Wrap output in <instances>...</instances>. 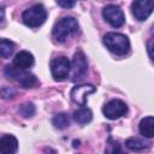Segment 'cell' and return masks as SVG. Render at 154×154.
Segmentation results:
<instances>
[{
    "label": "cell",
    "mask_w": 154,
    "mask_h": 154,
    "mask_svg": "<svg viewBox=\"0 0 154 154\" xmlns=\"http://www.w3.org/2000/svg\"><path fill=\"white\" fill-rule=\"evenodd\" d=\"M150 34H152V35H153V37H154V24L152 25V29H150ZM153 40H154V38H153Z\"/></svg>",
    "instance_id": "obj_23"
},
{
    "label": "cell",
    "mask_w": 154,
    "mask_h": 154,
    "mask_svg": "<svg viewBox=\"0 0 154 154\" xmlns=\"http://www.w3.org/2000/svg\"><path fill=\"white\" fill-rule=\"evenodd\" d=\"M57 4L59 6H61V7H64V8H71V7H73L76 5L75 1H61V0L57 1Z\"/></svg>",
    "instance_id": "obj_22"
},
{
    "label": "cell",
    "mask_w": 154,
    "mask_h": 154,
    "mask_svg": "<svg viewBox=\"0 0 154 154\" xmlns=\"http://www.w3.org/2000/svg\"><path fill=\"white\" fill-rule=\"evenodd\" d=\"M147 52L150 57L152 60H154V40H148L147 41Z\"/></svg>",
    "instance_id": "obj_21"
},
{
    "label": "cell",
    "mask_w": 154,
    "mask_h": 154,
    "mask_svg": "<svg viewBox=\"0 0 154 154\" xmlns=\"http://www.w3.org/2000/svg\"><path fill=\"white\" fill-rule=\"evenodd\" d=\"M18 112L23 118H31L35 114L36 108L32 102H24L18 107Z\"/></svg>",
    "instance_id": "obj_18"
},
{
    "label": "cell",
    "mask_w": 154,
    "mask_h": 154,
    "mask_svg": "<svg viewBox=\"0 0 154 154\" xmlns=\"http://www.w3.org/2000/svg\"><path fill=\"white\" fill-rule=\"evenodd\" d=\"M131 11H132L134 17L137 20L143 22L154 11V1L153 0H136L131 4Z\"/></svg>",
    "instance_id": "obj_10"
},
{
    "label": "cell",
    "mask_w": 154,
    "mask_h": 154,
    "mask_svg": "<svg viewBox=\"0 0 154 154\" xmlns=\"http://www.w3.org/2000/svg\"><path fill=\"white\" fill-rule=\"evenodd\" d=\"M73 119L78 124H88L93 119V113L87 107H81L73 113Z\"/></svg>",
    "instance_id": "obj_15"
},
{
    "label": "cell",
    "mask_w": 154,
    "mask_h": 154,
    "mask_svg": "<svg viewBox=\"0 0 154 154\" xmlns=\"http://www.w3.org/2000/svg\"><path fill=\"white\" fill-rule=\"evenodd\" d=\"M102 16L107 23L114 28H120L125 23V16L123 10L117 5H107L102 10Z\"/></svg>",
    "instance_id": "obj_7"
},
{
    "label": "cell",
    "mask_w": 154,
    "mask_h": 154,
    "mask_svg": "<svg viewBox=\"0 0 154 154\" xmlns=\"http://www.w3.org/2000/svg\"><path fill=\"white\" fill-rule=\"evenodd\" d=\"M103 43L106 48L117 55H125L130 51V41L128 36L120 32H107L103 36Z\"/></svg>",
    "instance_id": "obj_2"
},
{
    "label": "cell",
    "mask_w": 154,
    "mask_h": 154,
    "mask_svg": "<svg viewBox=\"0 0 154 154\" xmlns=\"http://www.w3.org/2000/svg\"><path fill=\"white\" fill-rule=\"evenodd\" d=\"M18 149V141L13 135H4L0 138V153L14 154Z\"/></svg>",
    "instance_id": "obj_12"
},
{
    "label": "cell",
    "mask_w": 154,
    "mask_h": 154,
    "mask_svg": "<svg viewBox=\"0 0 154 154\" xmlns=\"http://www.w3.org/2000/svg\"><path fill=\"white\" fill-rule=\"evenodd\" d=\"M125 146L131 149V150H135V152H138V150H143V149H147L152 146L150 142H147L144 140H141V138H137V137H130L125 141Z\"/></svg>",
    "instance_id": "obj_14"
},
{
    "label": "cell",
    "mask_w": 154,
    "mask_h": 154,
    "mask_svg": "<svg viewBox=\"0 0 154 154\" xmlns=\"http://www.w3.org/2000/svg\"><path fill=\"white\" fill-rule=\"evenodd\" d=\"M47 18V11L41 4H36L26 8L22 13V19L25 25L30 28H37L45 23Z\"/></svg>",
    "instance_id": "obj_4"
},
{
    "label": "cell",
    "mask_w": 154,
    "mask_h": 154,
    "mask_svg": "<svg viewBox=\"0 0 154 154\" xmlns=\"http://www.w3.org/2000/svg\"><path fill=\"white\" fill-rule=\"evenodd\" d=\"M52 124L54 125V128H57L59 130H63V129H66L70 125V118L66 113H58L53 117Z\"/></svg>",
    "instance_id": "obj_16"
},
{
    "label": "cell",
    "mask_w": 154,
    "mask_h": 154,
    "mask_svg": "<svg viewBox=\"0 0 154 154\" xmlns=\"http://www.w3.org/2000/svg\"><path fill=\"white\" fill-rule=\"evenodd\" d=\"M32 64H34V55L28 51H20L13 58V64L12 65H14L18 69L26 70L30 66H32Z\"/></svg>",
    "instance_id": "obj_11"
},
{
    "label": "cell",
    "mask_w": 154,
    "mask_h": 154,
    "mask_svg": "<svg viewBox=\"0 0 154 154\" xmlns=\"http://www.w3.org/2000/svg\"><path fill=\"white\" fill-rule=\"evenodd\" d=\"M4 73L7 78H11V79H14L16 82H18L23 88H34L38 83L37 78L32 73H30L25 70L18 69L14 65H6L4 69Z\"/></svg>",
    "instance_id": "obj_3"
},
{
    "label": "cell",
    "mask_w": 154,
    "mask_h": 154,
    "mask_svg": "<svg viewBox=\"0 0 154 154\" xmlns=\"http://www.w3.org/2000/svg\"><path fill=\"white\" fill-rule=\"evenodd\" d=\"M78 31V22L73 17H63L53 26L52 36L58 42H65L69 36L75 35Z\"/></svg>",
    "instance_id": "obj_1"
},
{
    "label": "cell",
    "mask_w": 154,
    "mask_h": 154,
    "mask_svg": "<svg viewBox=\"0 0 154 154\" xmlns=\"http://www.w3.org/2000/svg\"><path fill=\"white\" fill-rule=\"evenodd\" d=\"M105 154H123L122 147H120L119 142L114 141L111 136L108 137V140H107V142H106Z\"/></svg>",
    "instance_id": "obj_19"
},
{
    "label": "cell",
    "mask_w": 154,
    "mask_h": 154,
    "mask_svg": "<svg viewBox=\"0 0 154 154\" xmlns=\"http://www.w3.org/2000/svg\"><path fill=\"white\" fill-rule=\"evenodd\" d=\"M14 94H16V91L11 87H4L1 89V95L4 99H12L14 96Z\"/></svg>",
    "instance_id": "obj_20"
},
{
    "label": "cell",
    "mask_w": 154,
    "mask_h": 154,
    "mask_svg": "<svg viewBox=\"0 0 154 154\" xmlns=\"http://www.w3.org/2000/svg\"><path fill=\"white\" fill-rule=\"evenodd\" d=\"M14 51V43L10 40L1 38L0 41V54L2 58H8Z\"/></svg>",
    "instance_id": "obj_17"
},
{
    "label": "cell",
    "mask_w": 154,
    "mask_h": 154,
    "mask_svg": "<svg viewBox=\"0 0 154 154\" xmlns=\"http://www.w3.org/2000/svg\"><path fill=\"white\" fill-rule=\"evenodd\" d=\"M51 72L55 81H64L69 77L71 72V63L70 60L61 55L57 57L51 61Z\"/></svg>",
    "instance_id": "obj_5"
},
{
    "label": "cell",
    "mask_w": 154,
    "mask_h": 154,
    "mask_svg": "<svg viewBox=\"0 0 154 154\" xmlns=\"http://www.w3.org/2000/svg\"><path fill=\"white\" fill-rule=\"evenodd\" d=\"M96 88L93 85V84H78V85H75L72 89H71V93H70V96H71V100L84 107L87 105V99L90 94L95 93Z\"/></svg>",
    "instance_id": "obj_8"
},
{
    "label": "cell",
    "mask_w": 154,
    "mask_h": 154,
    "mask_svg": "<svg viewBox=\"0 0 154 154\" xmlns=\"http://www.w3.org/2000/svg\"><path fill=\"white\" fill-rule=\"evenodd\" d=\"M88 70V63L85 59V55L82 51H77L73 54L72 61H71V78L73 81L82 78Z\"/></svg>",
    "instance_id": "obj_9"
},
{
    "label": "cell",
    "mask_w": 154,
    "mask_h": 154,
    "mask_svg": "<svg viewBox=\"0 0 154 154\" xmlns=\"http://www.w3.org/2000/svg\"><path fill=\"white\" fill-rule=\"evenodd\" d=\"M140 134L146 138L154 137V117H144L138 124Z\"/></svg>",
    "instance_id": "obj_13"
},
{
    "label": "cell",
    "mask_w": 154,
    "mask_h": 154,
    "mask_svg": "<svg viewBox=\"0 0 154 154\" xmlns=\"http://www.w3.org/2000/svg\"><path fill=\"white\" fill-rule=\"evenodd\" d=\"M102 112L105 114L106 118L111 119V120H116L123 116L126 114L128 112V106L124 101L119 100V99H113L111 101H108L103 108H102Z\"/></svg>",
    "instance_id": "obj_6"
}]
</instances>
